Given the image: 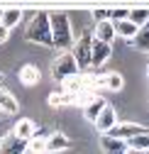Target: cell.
I'll list each match as a JSON object with an SVG mask.
<instances>
[{"label": "cell", "mask_w": 149, "mask_h": 154, "mask_svg": "<svg viewBox=\"0 0 149 154\" xmlns=\"http://www.w3.org/2000/svg\"><path fill=\"white\" fill-rule=\"evenodd\" d=\"M83 88H86V76L83 73H76V76H71V79L61 81V93L71 95V98H76L78 93H83Z\"/></svg>", "instance_id": "7c38bea8"}, {"label": "cell", "mask_w": 149, "mask_h": 154, "mask_svg": "<svg viewBox=\"0 0 149 154\" xmlns=\"http://www.w3.org/2000/svg\"><path fill=\"white\" fill-rule=\"evenodd\" d=\"M100 149L105 154H127V142L122 140H115V137H110V134H103L100 137Z\"/></svg>", "instance_id": "4fadbf2b"}, {"label": "cell", "mask_w": 149, "mask_h": 154, "mask_svg": "<svg viewBox=\"0 0 149 154\" xmlns=\"http://www.w3.org/2000/svg\"><path fill=\"white\" fill-rule=\"evenodd\" d=\"M93 17H96V22L110 20V10H96V12H93Z\"/></svg>", "instance_id": "484cf974"}, {"label": "cell", "mask_w": 149, "mask_h": 154, "mask_svg": "<svg viewBox=\"0 0 149 154\" xmlns=\"http://www.w3.org/2000/svg\"><path fill=\"white\" fill-rule=\"evenodd\" d=\"M17 110H20L17 98H15L10 91H3V88H0V112H3V115H15Z\"/></svg>", "instance_id": "e0dca14e"}, {"label": "cell", "mask_w": 149, "mask_h": 154, "mask_svg": "<svg viewBox=\"0 0 149 154\" xmlns=\"http://www.w3.org/2000/svg\"><path fill=\"white\" fill-rule=\"evenodd\" d=\"M0 140H3V137H0Z\"/></svg>", "instance_id": "f546056e"}, {"label": "cell", "mask_w": 149, "mask_h": 154, "mask_svg": "<svg viewBox=\"0 0 149 154\" xmlns=\"http://www.w3.org/2000/svg\"><path fill=\"white\" fill-rule=\"evenodd\" d=\"M147 76H149V66H147Z\"/></svg>", "instance_id": "f1b7e54d"}, {"label": "cell", "mask_w": 149, "mask_h": 154, "mask_svg": "<svg viewBox=\"0 0 149 154\" xmlns=\"http://www.w3.org/2000/svg\"><path fill=\"white\" fill-rule=\"evenodd\" d=\"M66 103H73V98L66 95V93H61V91L49 95V105H51V108H59V105H66Z\"/></svg>", "instance_id": "cb8c5ba5"}, {"label": "cell", "mask_w": 149, "mask_h": 154, "mask_svg": "<svg viewBox=\"0 0 149 154\" xmlns=\"http://www.w3.org/2000/svg\"><path fill=\"white\" fill-rule=\"evenodd\" d=\"M115 34L122 37V39H127V42H132L135 37H137V27L129 22V20H122V22H115Z\"/></svg>", "instance_id": "ac0fdd59"}, {"label": "cell", "mask_w": 149, "mask_h": 154, "mask_svg": "<svg viewBox=\"0 0 149 154\" xmlns=\"http://www.w3.org/2000/svg\"><path fill=\"white\" fill-rule=\"evenodd\" d=\"M127 154H149V152H135V149H129Z\"/></svg>", "instance_id": "83f0119b"}, {"label": "cell", "mask_w": 149, "mask_h": 154, "mask_svg": "<svg viewBox=\"0 0 149 154\" xmlns=\"http://www.w3.org/2000/svg\"><path fill=\"white\" fill-rule=\"evenodd\" d=\"M20 20H22V12H20V10H3V15H0V25L8 27V29L17 27Z\"/></svg>", "instance_id": "d6986e66"}, {"label": "cell", "mask_w": 149, "mask_h": 154, "mask_svg": "<svg viewBox=\"0 0 149 154\" xmlns=\"http://www.w3.org/2000/svg\"><path fill=\"white\" fill-rule=\"evenodd\" d=\"M20 83L22 86H27V88H32V86H37L39 83V79H42V73H39V69H37L34 64H25L22 69H20Z\"/></svg>", "instance_id": "5bb4252c"}, {"label": "cell", "mask_w": 149, "mask_h": 154, "mask_svg": "<svg viewBox=\"0 0 149 154\" xmlns=\"http://www.w3.org/2000/svg\"><path fill=\"white\" fill-rule=\"evenodd\" d=\"M132 44H135L139 51H149V22L137 29V37L132 39Z\"/></svg>", "instance_id": "ffe728a7"}, {"label": "cell", "mask_w": 149, "mask_h": 154, "mask_svg": "<svg viewBox=\"0 0 149 154\" xmlns=\"http://www.w3.org/2000/svg\"><path fill=\"white\" fill-rule=\"evenodd\" d=\"M110 137H115V140H122V142H127V140H132V137H137V134H149V127H144V125H137V122H117L113 130L108 132Z\"/></svg>", "instance_id": "5b68a950"}, {"label": "cell", "mask_w": 149, "mask_h": 154, "mask_svg": "<svg viewBox=\"0 0 149 154\" xmlns=\"http://www.w3.org/2000/svg\"><path fill=\"white\" fill-rule=\"evenodd\" d=\"M127 149H135V152H149V134H137V137L127 140Z\"/></svg>", "instance_id": "603a6c76"}, {"label": "cell", "mask_w": 149, "mask_h": 154, "mask_svg": "<svg viewBox=\"0 0 149 154\" xmlns=\"http://www.w3.org/2000/svg\"><path fill=\"white\" fill-rule=\"evenodd\" d=\"M127 20H129V22H132V25L139 29L142 25H147V22H149V10H144V8H139V10H129Z\"/></svg>", "instance_id": "7402d4cb"}, {"label": "cell", "mask_w": 149, "mask_h": 154, "mask_svg": "<svg viewBox=\"0 0 149 154\" xmlns=\"http://www.w3.org/2000/svg\"><path fill=\"white\" fill-rule=\"evenodd\" d=\"M115 25L110 20H103V22H96V27H93V39L98 42H105V44H113L115 42Z\"/></svg>", "instance_id": "ba28073f"}, {"label": "cell", "mask_w": 149, "mask_h": 154, "mask_svg": "<svg viewBox=\"0 0 149 154\" xmlns=\"http://www.w3.org/2000/svg\"><path fill=\"white\" fill-rule=\"evenodd\" d=\"M71 147V140L66 137L64 132H51L49 137H47V152L54 154V152H64Z\"/></svg>", "instance_id": "9a60e30c"}, {"label": "cell", "mask_w": 149, "mask_h": 154, "mask_svg": "<svg viewBox=\"0 0 149 154\" xmlns=\"http://www.w3.org/2000/svg\"><path fill=\"white\" fill-rule=\"evenodd\" d=\"M0 154H27V142L17 140L15 134L10 132L8 137L0 140Z\"/></svg>", "instance_id": "9c48e42d"}, {"label": "cell", "mask_w": 149, "mask_h": 154, "mask_svg": "<svg viewBox=\"0 0 149 154\" xmlns=\"http://www.w3.org/2000/svg\"><path fill=\"white\" fill-rule=\"evenodd\" d=\"M122 88H125V79H122V73H117V71L105 73V91H122Z\"/></svg>", "instance_id": "44dd1931"}, {"label": "cell", "mask_w": 149, "mask_h": 154, "mask_svg": "<svg viewBox=\"0 0 149 154\" xmlns=\"http://www.w3.org/2000/svg\"><path fill=\"white\" fill-rule=\"evenodd\" d=\"M93 125H96V130H98L100 134H108L110 130H113V127L117 125V112H115V108L108 103V105L103 108V112L98 115V120L93 122Z\"/></svg>", "instance_id": "8992f818"}, {"label": "cell", "mask_w": 149, "mask_h": 154, "mask_svg": "<svg viewBox=\"0 0 149 154\" xmlns=\"http://www.w3.org/2000/svg\"><path fill=\"white\" fill-rule=\"evenodd\" d=\"M49 22H51V42L54 49L59 51H71L73 49V27H71V17L66 12H49Z\"/></svg>", "instance_id": "6da1fadb"}, {"label": "cell", "mask_w": 149, "mask_h": 154, "mask_svg": "<svg viewBox=\"0 0 149 154\" xmlns=\"http://www.w3.org/2000/svg\"><path fill=\"white\" fill-rule=\"evenodd\" d=\"M76 73H81V69H78V64H76V59H73L71 51H64V54H59L56 59H54V64H51L54 81L61 83V81L71 79V76H76Z\"/></svg>", "instance_id": "277c9868"}, {"label": "cell", "mask_w": 149, "mask_h": 154, "mask_svg": "<svg viewBox=\"0 0 149 154\" xmlns=\"http://www.w3.org/2000/svg\"><path fill=\"white\" fill-rule=\"evenodd\" d=\"M8 37H10V29L0 25V44H5V42H8Z\"/></svg>", "instance_id": "4316f807"}, {"label": "cell", "mask_w": 149, "mask_h": 154, "mask_svg": "<svg viewBox=\"0 0 149 154\" xmlns=\"http://www.w3.org/2000/svg\"><path fill=\"white\" fill-rule=\"evenodd\" d=\"M25 37L34 44H42V47H54L51 42V22H49V12H37L29 25H27V32Z\"/></svg>", "instance_id": "7a4b0ae2"}, {"label": "cell", "mask_w": 149, "mask_h": 154, "mask_svg": "<svg viewBox=\"0 0 149 154\" xmlns=\"http://www.w3.org/2000/svg\"><path fill=\"white\" fill-rule=\"evenodd\" d=\"M110 56H113V44H105L93 39V54H90V69H100Z\"/></svg>", "instance_id": "52a82bcc"}, {"label": "cell", "mask_w": 149, "mask_h": 154, "mask_svg": "<svg viewBox=\"0 0 149 154\" xmlns=\"http://www.w3.org/2000/svg\"><path fill=\"white\" fill-rule=\"evenodd\" d=\"M47 137L49 134L44 130H37L34 137L27 142V154H47Z\"/></svg>", "instance_id": "2e32d148"}, {"label": "cell", "mask_w": 149, "mask_h": 154, "mask_svg": "<svg viewBox=\"0 0 149 154\" xmlns=\"http://www.w3.org/2000/svg\"><path fill=\"white\" fill-rule=\"evenodd\" d=\"M71 54H73V59H76V64H78L81 73H83L86 69H90V54H93V29L81 32V37H78L76 42H73Z\"/></svg>", "instance_id": "3957f363"}, {"label": "cell", "mask_w": 149, "mask_h": 154, "mask_svg": "<svg viewBox=\"0 0 149 154\" xmlns=\"http://www.w3.org/2000/svg\"><path fill=\"white\" fill-rule=\"evenodd\" d=\"M105 105H108V100L103 98V95H98V93H96V95H93V98L83 105V118H86V120H90V122H96V120H98V115L103 112V108H105Z\"/></svg>", "instance_id": "30bf717a"}, {"label": "cell", "mask_w": 149, "mask_h": 154, "mask_svg": "<svg viewBox=\"0 0 149 154\" xmlns=\"http://www.w3.org/2000/svg\"><path fill=\"white\" fill-rule=\"evenodd\" d=\"M34 132H37V125H34V120H29V118L17 120L15 127H12V134H15L17 140H22V142H29V140L34 137Z\"/></svg>", "instance_id": "8fae6325"}, {"label": "cell", "mask_w": 149, "mask_h": 154, "mask_svg": "<svg viewBox=\"0 0 149 154\" xmlns=\"http://www.w3.org/2000/svg\"><path fill=\"white\" fill-rule=\"evenodd\" d=\"M127 15H129V10H110V22H122V20H127Z\"/></svg>", "instance_id": "d4e9b609"}]
</instances>
